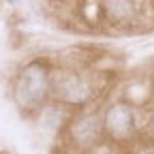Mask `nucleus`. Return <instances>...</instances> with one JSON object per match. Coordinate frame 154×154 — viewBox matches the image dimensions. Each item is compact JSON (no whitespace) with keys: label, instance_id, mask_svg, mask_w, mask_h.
<instances>
[{"label":"nucleus","instance_id":"6e6552de","mask_svg":"<svg viewBox=\"0 0 154 154\" xmlns=\"http://www.w3.org/2000/svg\"><path fill=\"white\" fill-rule=\"evenodd\" d=\"M11 2H15V0H11Z\"/></svg>","mask_w":154,"mask_h":154},{"label":"nucleus","instance_id":"423d86ee","mask_svg":"<svg viewBox=\"0 0 154 154\" xmlns=\"http://www.w3.org/2000/svg\"><path fill=\"white\" fill-rule=\"evenodd\" d=\"M141 133H143V137H148L150 141H154V113L150 116V118L146 120V124L141 126Z\"/></svg>","mask_w":154,"mask_h":154},{"label":"nucleus","instance_id":"39448f33","mask_svg":"<svg viewBox=\"0 0 154 154\" xmlns=\"http://www.w3.org/2000/svg\"><path fill=\"white\" fill-rule=\"evenodd\" d=\"M141 0H99V15L113 28H131L139 22Z\"/></svg>","mask_w":154,"mask_h":154},{"label":"nucleus","instance_id":"f257e3e1","mask_svg":"<svg viewBox=\"0 0 154 154\" xmlns=\"http://www.w3.org/2000/svg\"><path fill=\"white\" fill-rule=\"evenodd\" d=\"M51 79H54V66L45 58H32L17 71L13 82V101L15 105L36 113L41 111L45 103L51 101Z\"/></svg>","mask_w":154,"mask_h":154},{"label":"nucleus","instance_id":"20e7f679","mask_svg":"<svg viewBox=\"0 0 154 154\" xmlns=\"http://www.w3.org/2000/svg\"><path fill=\"white\" fill-rule=\"evenodd\" d=\"M105 139L113 143H128L137 133V111L126 101H111L103 109Z\"/></svg>","mask_w":154,"mask_h":154},{"label":"nucleus","instance_id":"7ed1b4c3","mask_svg":"<svg viewBox=\"0 0 154 154\" xmlns=\"http://www.w3.org/2000/svg\"><path fill=\"white\" fill-rule=\"evenodd\" d=\"M62 141L71 154H90L105 141L103 109L99 105H88L73 109L62 128Z\"/></svg>","mask_w":154,"mask_h":154},{"label":"nucleus","instance_id":"f03ea898","mask_svg":"<svg viewBox=\"0 0 154 154\" xmlns=\"http://www.w3.org/2000/svg\"><path fill=\"white\" fill-rule=\"evenodd\" d=\"M99 99V79L84 66H60L54 69L51 101L66 105L69 109H82L94 105Z\"/></svg>","mask_w":154,"mask_h":154},{"label":"nucleus","instance_id":"0eeeda50","mask_svg":"<svg viewBox=\"0 0 154 154\" xmlns=\"http://www.w3.org/2000/svg\"><path fill=\"white\" fill-rule=\"evenodd\" d=\"M135 154H154V146H150V148H143V150L135 152Z\"/></svg>","mask_w":154,"mask_h":154}]
</instances>
